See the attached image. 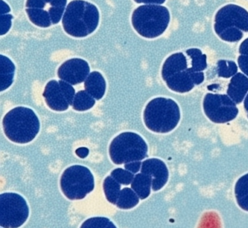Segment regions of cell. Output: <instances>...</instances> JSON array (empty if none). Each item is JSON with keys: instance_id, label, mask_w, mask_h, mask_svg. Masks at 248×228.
<instances>
[{"instance_id": "1", "label": "cell", "mask_w": 248, "mask_h": 228, "mask_svg": "<svg viewBox=\"0 0 248 228\" xmlns=\"http://www.w3.org/2000/svg\"><path fill=\"white\" fill-rule=\"evenodd\" d=\"M99 12L96 6L83 0L71 1L63 14V24L65 31L76 38L85 37L98 27Z\"/></svg>"}, {"instance_id": "2", "label": "cell", "mask_w": 248, "mask_h": 228, "mask_svg": "<svg viewBox=\"0 0 248 228\" xmlns=\"http://www.w3.org/2000/svg\"><path fill=\"white\" fill-rule=\"evenodd\" d=\"M2 124L8 139L19 144L32 141L40 128V120L34 110L26 107L10 110L4 117Z\"/></svg>"}, {"instance_id": "3", "label": "cell", "mask_w": 248, "mask_h": 228, "mask_svg": "<svg viewBox=\"0 0 248 228\" xmlns=\"http://www.w3.org/2000/svg\"><path fill=\"white\" fill-rule=\"evenodd\" d=\"M181 111L175 100L156 97L151 100L143 113V120L148 129L156 133H168L179 123Z\"/></svg>"}, {"instance_id": "4", "label": "cell", "mask_w": 248, "mask_h": 228, "mask_svg": "<svg viewBox=\"0 0 248 228\" xmlns=\"http://www.w3.org/2000/svg\"><path fill=\"white\" fill-rule=\"evenodd\" d=\"M170 20L167 7L159 4H144L137 7L132 15V24L139 34L154 39L166 30Z\"/></svg>"}, {"instance_id": "5", "label": "cell", "mask_w": 248, "mask_h": 228, "mask_svg": "<svg viewBox=\"0 0 248 228\" xmlns=\"http://www.w3.org/2000/svg\"><path fill=\"white\" fill-rule=\"evenodd\" d=\"M214 30L222 40L239 42L243 31L248 32V12L236 4L225 5L215 16Z\"/></svg>"}, {"instance_id": "6", "label": "cell", "mask_w": 248, "mask_h": 228, "mask_svg": "<svg viewBox=\"0 0 248 228\" xmlns=\"http://www.w3.org/2000/svg\"><path fill=\"white\" fill-rule=\"evenodd\" d=\"M194 73L188 67V60L183 52L172 54L167 58L162 68V76L168 88L178 93L193 90Z\"/></svg>"}, {"instance_id": "7", "label": "cell", "mask_w": 248, "mask_h": 228, "mask_svg": "<svg viewBox=\"0 0 248 228\" xmlns=\"http://www.w3.org/2000/svg\"><path fill=\"white\" fill-rule=\"evenodd\" d=\"M147 144L134 132L120 134L113 139L109 147L110 157L115 164L141 161L147 157Z\"/></svg>"}, {"instance_id": "8", "label": "cell", "mask_w": 248, "mask_h": 228, "mask_svg": "<svg viewBox=\"0 0 248 228\" xmlns=\"http://www.w3.org/2000/svg\"><path fill=\"white\" fill-rule=\"evenodd\" d=\"M95 181L89 168L75 165L66 168L61 178V188L70 200H81L93 190Z\"/></svg>"}, {"instance_id": "9", "label": "cell", "mask_w": 248, "mask_h": 228, "mask_svg": "<svg viewBox=\"0 0 248 228\" xmlns=\"http://www.w3.org/2000/svg\"><path fill=\"white\" fill-rule=\"evenodd\" d=\"M67 0H27L26 12L30 21L41 28L59 23Z\"/></svg>"}, {"instance_id": "10", "label": "cell", "mask_w": 248, "mask_h": 228, "mask_svg": "<svg viewBox=\"0 0 248 228\" xmlns=\"http://www.w3.org/2000/svg\"><path fill=\"white\" fill-rule=\"evenodd\" d=\"M30 213L25 199L15 193L0 195V226L16 228L27 221Z\"/></svg>"}, {"instance_id": "11", "label": "cell", "mask_w": 248, "mask_h": 228, "mask_svg": "<svg viewBox=\"0 0 248 228\" xmlns=\"http://www.w3.org/2000/svg\"><path fill=\"white\" fill-rule=\"evenodd\" d=\"M207 117L216 123H225L236 119L239 113L236 104L228 94L207 93L203 100Z\"/></svg>"}, {"instance_id": "12", "label": "cell", "mask_w": 248, "mask_h": 228, "mask_svg": "<svg viewBox=\"0 0 248 228\" xmlns=\"http://www.w3.org/2000/svg\"><path fill=\"white\" fill-rule=\"evenodd\" d=\"M75 90L72 84L63 80H51L43 92L46 103L52 110L64 111L73 104Z\"/></svg>"}, {"instance_id": "13", "label": "cell", "mask_w": 248, "mask_h": 228, "mask_svg": "<svg viewBox=\"0 0 248 228\" xmlns=\"http://www.w3.org/2000/svg\"><path fill=\"white\" fill-rule=\"evenodd\" d=\"M89 74V64L85 60L80 58L68 60L58 70L59 78L72 85L83 82Z\"/></svg>"}, {"instance_id": "14", "label": "cell", "mask_w": 248, "mask_h": 228, "mask_svg": "<svg viewBox=\"0 0 248 228\" xmlns=\"http://www.w3.org/2000/svg\"><path fill=\"white\" fill-rule=\"evenodd\" d=\"M140 171L152 179V190L158 191L168 182L169 171L165 162L158 158H149L142 162Z\"/></svg>"}, {"instance_id": "15", "label": "cell", "mask_w": 248, "mask_h": 228, "mask_svg": "<svg viewBox=\"0 0 248 228\" xmlns=\"http://www.w3.org/2000/svg\"><path fill=\"white\" fill-rule=\"evenodd\" d=\"M248 92V77L242 73L232 76L227 89V94L236 104L245 100Z\"/></svg>"}, {"instance_id": "16", "label": "cell", "mask_w": 248, "mask_h": 228, "mask_svg": "<svg viewBox=\"0 0 248 228\" xmlns=\"http://www.w3.org/2000/svg\"><path fill=\"white\" fill-rule=\"evenodd\" d=\"M106 81L101 73H91L85 81V90L95 100H101L106 91Z\"/></svg>"}, {"instance_id": "17", "label": "cell", "mask_w": 248, "mask_h": 228, "mask_svg": "<svg viewBox=\"0 0 248 228\" xmlns=\"http://www.w3.org/2000/svg\"><path fill=\"white\" fill-rule=\"evenodd\" d=\"M152 186V177L142 172L136 174L131 183L132 189L137 193L138 196L142 200L149 197Z\"/></svg>"}, {"instance_id": "18", "label": "cell", "mask_w": 248, "mask_h": 228, "mask_svg": "<svg viewBox=\"0 0 248 228\" xmlns=\"http://www.w3.org/2000/svg\"><path fill=\"white\" fill-rule=\"evenodd\" d=\"M234 194L239 207L248 212V173L242 176L236 182Z\"/></svg>"}, {"instance_id": "19", "label": "cell", "mask_w": 248, "mask_h": 228, "mask_svg": "<svg viewBox=\"0 0 248 228\" xmlns=\"http://www.w3.org/2000/svg\"><path fill=\"white\" fill-rule=\"evenodd\" d=\"M1 91L8 89L14 81V73H15V65L12 61L1 55Z\"/></svg>"}, {"instance_id": "20", "label": "cell", "mask_w": 248, "mask_h": 228, "mask_svg": "<svg viewBox=\"0 0 248 228\" xmlns=\"http://www.w3.org/2000/svg\"><path fill=\"white\" fill-rule=\"evenodd\" d=\"M186 54L191 58L190 69L192 72H201L207 68V55L200 49L191 48L186 51Z\"/></svg>"}, {"instance_id": "21", "label": "cell", "mask_w": 248, "mask_h": 228, "mask_svg": "<svg viewBox=\"0 0 248 228\" xmlns=\"http://www.w3.org/2000/svg\"><path fill=\"white\" fill-rule=\"evenodd\" d=\"M139 198H140L133 189L124 187L120 192L116 205L122 209H132L139 203Z\"/></svg>"}, {"instance_id": "22", "label": "cell", "mask_w": 248, "mask_h": 228, "mask_svg": "<svg viewBox=\"0 0 248 228\" xmlns=\"http://www.w3.org/2000/svg\"><path fill=\"white\" fill-rule=\"evenodd\" d=\"M121 184L117 182L114 177L108 176L105 179L104 182V190L107 200L115 204L118 200L121 192Z\"/></svg>"}, {"instance_id": "23", "label": "cell", "mask_w": 248, "mask_h": 228, "mask_svg": "<svg viewBox=\"0 0 248 228\" xmlns=\"http://www.w3.org/2000/svg\"><path fill=\"white\" fill-rule=\"evenodd\" d=\"M95 98L86 90L78 91L74 98L73 108L78 111L89 110L95 105Z\"/></svg>"}, {"instance_id": "24", "label": "cell", "mask_w": 248, "mask_h": 228, "mask_svg": "<svg viewBox=\"0 0 248 228\" xmlns=\"http://www.w3.org/2000/svg\"><path fill=\"white\" fill-rule=\"evenodd\" d=\"M238 67L232 61L220 60L217 62V73L218 76L228 78L233 76L237 73Z\"/></svg>"}, {"instance_id": "25", "label": "cell", "mask_w": 248, "mask_h": 228, "mask_svg": "<svg viewBox=\"0 0 248 228\" xmlns=\"http://www.w3.org/2000/svg\"><path fill=\"white\" fill-rule=\"evenodd\" d=\"M82 228H115V225L108 218L94 217L91 218L82 224Z\"/></svg>"}, {"instance_id": "26", "label": "cell", "mask_w": 248, "mask_h": 228, "mask_svg": "<svg viewBox=\"0 0 248 228\" xmlns=\"http://www.w3.org/2000/svg\"><path fill=\"white\" fill-rule=\"evenodd\" d=\"M111 176L114 177L117 182L122 184L128 185L131 184L134 179L135 176L133 173L127 169H123L121 168H116L113 170L111 173Z\"/></svg>"}, {"instance_id": "27", "label": "cell", "mask_w": 248, "mask_h": 228, "mask_svg": "<svg viewBox=\"0 0 248 228\" xmlns=\"http://www.w3.org/2000/svg\"><path fill=\"white\" fill-rule=\"evenodd\" d=\"M13 16L11 15H1V35H4L9 30L11 26V20Z\"/></svg>"}, {"instance_id": "28", "label": "cell", "mask_w": 248, "mask_h": 228, "mask_svg": "<svg viewBox=\"0 0 248 228\" xmlns=\"http://www.w3.org/2000/svg\"><path fill=\"white\" fill-rule=\"evenodd\" d=\"M237 61L241 71L248 77V55H239Z\"/></svg>"}, {"instance_id": "29", "label": "cell", "mask_w": 248, "mask_h": 228, "mask_svg": "<svg viewBox=\"0 0 248 228\" xmlns=\"http://www.w3.org/2000/svg\"><path fill=\"white\" fill-rule=\"evenodd\" d=\"M141 166L142 163L140 162V161H132V162L125 164L124 168H125V169L131 171L133 174H136V173L140 171V168H141Z\"/></svg>"}, {"instance_id": "30", "label": "cell", "mask_w": 248, "mask_h": 228, "mask_svg": "<svg viewBox=\"0 0 248 228\" xmlns=\"http://www.w3.org/2000/svg\"><path fill=\"white\" fill-rule=\"evenodd\" d=\"M239 52L240 55H248V38L241 44L239 47Z\"/></svg>"}, {"instance_id": "31", "label": "cell", "mask_w": 248, "mask_h": 228, "mask_svg": "<svg viewBox=\"0 0 248 228\" xmlns=\"http://www.w3.org/2000/svg\"><path fill=\"white\" fill-rule=\"evenodd\" d=\"M76 154L79 158H85L89 154V150L87 148H79L76 150Z\"/></svg>"}, {"instance_id": "32", "label": "cell", "mask_w": 248, "mask_h": 228, "mask_svg": "<svg viewBox=\"0 0 248 228\" xmlns=\"http://www.w3.org/2000/svg\"><path fill=\"white\" fill-rule=\"evenodd\" d=\"M136 2L144 3L146 4H162L165 2V0H134Z\"/></svg>"}, {"instance_id": "33", "label": "cell", "mask_w": 248, "mask_h": 228, "mask_svg": "<svg viewBox=\"0 0 248 228\" xmlns=\"http://www.w3.org/2000/svg\"><path fill=\"white\" fill-rule=\"evenodd\" d=\"M244 107H245L247 114H248V92L246 97H245V100H244Z\"/></svg>"}, {"instance_id": "34", "label": "cell", "mask_w": 248, "mask_h": 228, "mask_svg": "<svg viewBox=\"0 0 248 228\" xmlns=\"http://www.w3.org/2000/svg\"></svg>"}]
</instances>
